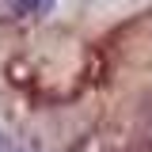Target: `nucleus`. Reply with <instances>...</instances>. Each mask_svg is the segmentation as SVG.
<instances>
[{"mask_svg":"<svg viewBox=\"0 0 152 152\" xmlns=\"http://www.w3.org/2000/svg\"><path fill=\"white\" fill-rule=\"evenodd\" d=\"M53 8V0H0V19H31L46 15Z\"/></svg>","mask_w":152,"mask_h":152,"instance_id":"f257e3e1","label":"nucleus"}]
</instances>
